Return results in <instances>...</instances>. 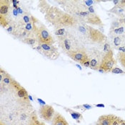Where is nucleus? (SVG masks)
<instances>
[{
	"label": "nucleus",
	"instance_id": "bb28decb",
	"mask_svg": "<svg viewBox=\"0 0 125 125\" xmlns=\"http://www.w3.org/2000/svg\"><path fill=\"white\" fill-rule=\"evenodd\" d=\"M38 101H39V102H41L42 104H43V105H44V104H45V102H44V101H42V99H38Z\"/></svg>",
	"mask_w": 125,
	"mask_h": 125
},
{
	"label": "nucleus",
	"instance_id": "f3484780",
	"mask_svg": "<svg viewBox=\"0 0 125 125\" xmlns=\"http://www.w3.org/2000/svg\"><path fill=\"white\" fill-rule=\"evenodd\" d=\"M67 111L70 113V115L72 116V118H74V119L77 120V122H80V121L83 119L82 115L80 113H79V112H74V111H72V110H71V109H67Z\"/></svg>",
	"mask_w": 125,
	"mask_h": 125
},
{
	"label": "nucleus",
	"instance_id": "aec40b11",
	"mask_svg": "<svg viewBox=\"0 0 125 125\" xmlns=\"http://www.w3.org/2000/svg\"><path fill=\"white\" fill-rule=\"evenodd\" d=\"M22 42L24 43V44H27L28 45L32 46V45H34L37 42V41L36 39L34 38V37H27V38L24 39L22 40Z\"/></svg>",
	"mask_w": 125,
	"mask_h": 125
},
{
	"label": "nucleus",
	"instance_id": "9b49d317",
	"mask_svg": "<svg viewBox=\"0 0 125 125\" xmlns=\"http://www.w3.org/2000/svg\"><path fill=\"white\" fill-rule=\"evenodd\" d=\"M116 116L114 115H102L97 119L96 125H112Z\"/></svg>",
	"mask_w": 125,
	"mask_h": 125
},
{
	"label": "nucleus",
	"instance_id": "dca6fc26",
	"mask_svg": "<svg viewBox=\"0 0 125 125\" xmlns=\"http://www.w3.org/2000/svg\"><path fill=\"white\" fill-rule=\"evenodd\" d=\"M111 34H114L115 36H121L123 35L125 33V27L123 25H121L120 27L116 28V29H112L110 31Z\"/></svg>",
	"mask_w": 125,
	"mask_h": 125
},
{
	"label": "nucleus",
	"instance_id": "5701e85b",
	"mask_svg": "<svg viewBox=\"0 0 125 125\" xmlns=\"http://www.w3.org/2000/svg\"><path fill=\"white\" fill-rule=\"evenodd\" d=\"M23 21L25 23V24H27L31 21V19L30 18V17H29V15L26 14V15H24V17H23Z\"/></svg>",
	"mask_w": 125,
	"mask_h": 125
},
{
	"label": "nucleus",
	"instance_id": "f8f14e48",
	"mask_svg": "<svg viewBox=\"0 0 125 125\" xmlns=\"http://www.w3.org/2000/svg\"><path fill=\"white\" fill-rule=\"evenodd\" d=\"M52 125H69V124L63 116L57 112L52 120Z\"/></svg>",
	"mask_w": 125,
	"mask_h": 125
},
{
	"label": "nucleus",
	"instance_id": "20e7f679",
	"mask_svg": "<svg viewBox=\"0 0 125 125\" xmlns=\"http://www.w3.org/2000/svg\"><path fill=\"white\" fill-rule=\"evenodd\" d=\"M31 19L34 26L33 31L34 37L37 39V43L53 44L54 43V39L47 27L34 17H31Z\"/></svg>",
	"mask_w": 125,
	"mask_h": 125
},
{
	"label": "nucleus",
	"instance_id": "f257e3e1",
	"mask_svg": "<svg viewBox=\"0 0 125 125\" xmlns=\"http://www.w3.org/2000/svg\"><path fill=\"white\" fill-rule=\"evenodd\" d=\"M76 31L74 34L79 41L84 44H105L106 37L98 29H94L85 23L78 22L74 27Z\"/></svg>",
	"mask_w": 125,
	"mask_h": 125
},
{
	"label": "nucleus",
	"instance_id": "6ab92c4d",
	"mask_svg": "<svg viewBox=\"0 0 125 125\" xmlns=\"http://www.w3.org/2000/svg\"><path fill=\"white\" fill-rule=\"evenodd\" d=\"M117 59L122 64V66L125 69V52H119L117 54Z\"/></svg>",
	"mask_w": 125,
	"mask_h": 125
},
{
	"label": "nucleus",
	"instance_id": "7ed1b4c3",
	"mask_svg": "<svg viewBox=\"0 0 125 125\" xmlns=\"http://www.w3.org/2000/svg\"><path fill=\"white\" fill-rule=\"evenodd\" d=\"M57 41L62 51L67 56H69L72 53L83 47L74 34L72 33L69 30L64 35L57 37Z\"/></svg>",
	"mask_w": 125,
	"mask_h": 125
},
{
	"label": "nucleus",
	"instance_id": "393cba45",
	"mask_svg": "<svg viewBox=\"0 0 125 125\" xmlns=\"http://www.w3.org/2000/svg\"><path fill=\"white\" fill-rule=\"evenodd\" d=\"M83 66H84L85 67H90V60L89 59V60H87L83 64H82Z\"/></svg>",
	"mask_w": 125,
	"mask_h": 125
},
{
	"label": "nucleus",
	"instance_id": "39448f33",
	"mask_svg": "<svg viewBox=\"0 0 125 125\" xmlns=\"http://www.w3.org/2000/svg\"><path fill=\"white\" fill-rule=\"evenodd\" d=\"M35 49L41 54L50 60H56L59 57L58 49L53 44L37 43V46Z\"/></svg>",
	"mask_w": 125,
	"mask_h": 125
},
{
	"label": "nucleus",
	"instance_id": "9d476101",
	"mask_svg": "<svg viewBox=\"0 0 125 125\" xmlns=\"http://www.w3.org/2000/svg\"><path fill=\"white\" fill-rule=\"evenodd\" d=\"M69 57L71 59H72L74 61L78 62L82 64H83L86 61L89 59L87 49L84 48V47L82 48L77 50L76 52L72 53Z\"/></svg>",
	"mask_w": 125,
	"mask_h": 125
},
{
	"label": "nucleus",
	"instance_id": "b1692460",
	"mask_svg": "<svg viewBox=\"0 0 125 125\" xmlns=\"http://www.w3.org/2000/svg\"><path fill=\"white\" fill-rule=\"evenodd\" d=\"M112 49L110 48V45L109 43H105L104 44V47H103V51L104 52V53H106L107 52H109V50H111Z\"/></svg>",
	"mask_w": 125,
	"mask_h": 125
},
{
	"label": "nucleus",
	"instance_id": "f03ea898",
	"mask_svg": "<svg viewBox=\"0 0 125 125\" xmlns=\"http://www.w3.org/2000/svg\"><path fill=\"white\" fill-rule=\"evenodd\" d=\"M44 18L55 29L74 28L79 22L74 17L56 7H50L44 14Z\"/></svg>",
	"mask_w": 125,
	"mask_h": 125
},
{
	"label": "nucleus",
	"instance_id": "cd10ccee",
	"mask_svg": "<svg viewBox=\"0 0 125 125\" xmlns=\"http://www.w3.org/2000/svg\"><path fill=\"white\" fill-rule=\"evenodd\" d=\"M0 125H7L5 122H4L2 120H1V123H0Z\"/></svg>",
	"mask_w": 125,
	"mask_h": 125
},
{
	"label": "nucleus",
	"instance_id": "c85d7f7f",
	"mask_svg": "<svg viewBox=\"0 0 125 125\" xmlns=\"http://www.w3.org/2000/svg\"><path fill=\"white\" fill-rule=\"evenodd\" d=\"M97 107H104V104H97V105H96Z\"/></svg>",
	"mask_w": 125,
	"mask_h": 125
},
{
	"label": "nucleus",
	"instance_id": "2eb2a0df",
	"mask_svg": "<svg viewBox=\"0 0 125 125\" xmlns=\"http://www.w3.org/2000/svg\"><path fill=\"white\" fill-rule=\"evenodd\" d=\"M4 3L0 1V15L1 16H4L5 17L8 13H9V10H10V6H9V1H4Z\"/></svg>",
	"mask_w": 125,
	"mask_h": 125
},
{
	"label": "nucleus",
	"instance_id": "1a4fd4ad",
	"mask_svg": "<svg viewBox=\"0 0 125 125\" xmlns=\"http://www.w3.org/2000/svg\"><path fill=\"white\" fill-rule=\"evenodd\" d=\"M39 116L45 122H52L54 116L55 115V111L54 107L49 104H44L40 106L39 110Z\"/></svg>",
	"mask_w": 125,
	"mask_h": 125
},
{
	"label": "nucleus",
	"instance_id": "412c9836",
	"mask_svg": "<svg viewBox=\"0 0 125 125\" xmlns=\"http://www.w3.org/2000/svg\"><path fill=\"white\" fill-rule=\"evenodd\" d=\"M111 72L113 73V74H125V72L123 70H122L121 69H119V68L118 67L113 68L112 69Z\"/></svg>",
	"mask_w": 125,
	"mask_h": 125
},
{
	"label": "nucleus",
	"instance_id": "ddd939ff",
	"mask_svg": "<svg viewBox=\"0 0 125 125\" xmlns=\"http://www.w3.org/2000/svg\"><path fill=\"white\" fill-rule=\"evenodd\" d=\"M109 11L111 13H114L115 14L117 15V16H119L121 18H125V9L124 7H122V6H120L119 4L115 5Z\"/></svg>",
	"mask_w": 125,
	"mask_h": 125
},
{
	"label": "nucleus",
	"instance_id": "a211bd4d",
	"mask_svg": "<svg viewBox=\"0 0 125 125\" xmlns=\"http://www.w3.org/2000/svg\"><path fill=\"white\" fill-rule=\"evenodd\" d=\"M113 43L114 46L116 49H118L121 47L122 44V35L121 36H115L113 39Z\"/></svg>",
	"mask_w": 125,
	"mask_h": 125
},
{
	"label": "nucleus",
	"instance_id": "0eeeda50",
	"mask_svg": "<svg viewBox=\"0 0 125 125\" xmlns=\"http://www.w3.org/2000/svg\"><path fill=\"white\" fill-rule=\"evenodd\" d=\"M88 55L90 60L89 67L94 70H99L104 54H102V53L99 49L94 47L90 49L89 52H88Z\"/></svg>",
	"mask_w": 125,
	"mask_h": 125
},
{
	"label": "nucleus",
	"instance_id": "4be33fe9",
	"mask_svg": "<svg viewBox=\"0 0 125 125\" xmlns=\"http://www.w3.org/2000/svg\"><path fill=\"white\" fill-rule=\"evenodd\" d=\"M123 121H124L123 119H122L121 118L116 116L115 118V119L114 120V122H113V123H112V125H121L122 122Z\"/></svg>",
	"mask_w": 125,
	"mask_h": 125
},
{
	"label": "nucleus",
	"instance_id": "a878e982",
	"mask_svg": "<svg viewBox=\"0 0 125 125\" xmlns=\"http://www.w3.org/2000/svg\"><path fill=\"white\" fill-rule=\"evenodd\" d=\"M83 106H84V107H85V109H92V106H90V105H89V104H84Z\"/></svg>",
	"mask_w": 125,
	"mask_h": 125
},
{
	"label": "nucleus",
	"instance_id": "c756f323",
	"mask_svg": "<svg viewBox=\"0 0 125 125\" xmlns=\"http://www.w3.org/2000/svg\"><path fill=\"white\" fill-rule=\"evenodd\" d=\"M121 125H125V121H123L122 122V124Z\"/></svg>",
	"mask_w": 125,
	"mask_h": 125
},
{
	"label": "nucleus",
	"instance_id": "6e6552de",
	"mask_svg": "<svg viewBox=\"0 0 125 125\" xmlns=\"http://www.w3.org/2000/svg\"><path fill=\"white\" fill-rule=\"evenodd\" d=\"M10 86L11 89H12V91H14L15 92V94L17 95L18 99L20 100V102L24 103V104H27V102L29 103L28 93L24 87H21L18 82L14 81V79L11 80Z\"/></svg>",
	"mask_w": 125,
	"mask_h": 125
},
{
	"label": "nucleus",
	"instance_id": "423d86ee",
	"mask_svg": "<svg viewBox=\"0 0 125 125\" xmlns=\"http://www.w3.org/2000/svg\"><path fill=\"white\" fill-rule=\"evenodd\" d=\"M115 64L116 61L114 58V53L111 49L104 54V57L99 69L104 71V72H110L114 68V65Z\"/></svg>",
	"mask_w": 125,
	"mask_h": 125
},
{
	"label": "nucleus",
	"instance_id": "4468645a",
	"mask_svg": "<svg viewBox=\"0 0 125 125\" xmlns=\"http://www.w3.org/2000/svg\"><path fill=\"white\" fill-rule=\"evenodd\" d=\"M26 125H46L44 123L39 121L37 115H36L35 112H32L29 116V120Z\"/></svg>",
	"mask_w": 125,
	"mask_h": 125
}]
</instances>
